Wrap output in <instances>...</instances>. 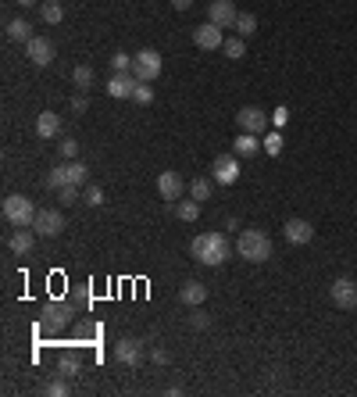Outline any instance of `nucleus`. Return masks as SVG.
I'll list each match as a JSON object with an SVG mask.
<instances>
[{
	"label": "nucleus",
	"mask_w": 357,
	"mask_h": 397,
	"mask_svg": "<svg viewBox=\"0 0 357 397\" xmlns=\"http://www.w3.org/2000/svg\"><path fill=\"white\" fill-rule=\"evenodd\" d=\"M175 218H183V222H197L200 218V201H175Z\"/></svg>",
	"instance_id": "obj_22"
},
{
	"label": "nucleus",
	"mask_w": 357,
	"mask_h": 397,
	"mask_svg": "<svg viewBox=\"0 0 357 397\" xmlns=\"http://www.w3.org/2000/svg\"><path fill=\"white\" fill-rule=\"evenodd\" d=\"M190 254L200 261V265H225L229 261V240H225V233H200V237H193V244H190Z\"/></svg>",
	"instance_id": "obj_1"
},
{
	"label": "nucleus",
	"mask_w": 357,
	"mask_h": 397,
	"mask_svg": "<svg viewBox=\"0 0 357 397\" xmlns=\"http://www.w3.org/2000/svg\"><path fill=\"white\" fill-rule=\"evenodd\" d=\"M282 237H286L293 247H304V244L315 240V225H311L308 218H286V222H282Z\"/></svg>",
	"instance_id": "obj_9"
},
{
	"label": "nucleus",
	"mask_w": 357,
	"mask_h": 397,
	"mask_svg": "<svg viewBox=\"0 0 357 397\" xmlns=\"http://www.w3.org/2000/svg\"><path fill=\"white\" fill-rule=\"evenodd\" d=\"M40 18H43L47 25H57V22L65 18V8L57 4V0H43V4H40Z\"/></svg>",
	"instance_id": "obj_24"
},
{
	"label": "nucleus",
	"mask_w": 357,
	"mask_h": 397,
	"mask_svg": "<svg viewBox=\"0 0 357 397\" xmlns=\"http://www.w3.org/2000/svg\"><path fill=\"white\" fill-rule=\"evenodd\" d=\"M136 83H140V79H136L133 72H114V76L107 79V93H111V97H118V100H126V97L133 100Z\"/></svg>",
	"instance_id": "obj_17"
},
{
	"label": "nucleus",
	"mask_w": 357,
	"mask_h": 397,
	"mask_svg": "<svg viewBox=\"0 0 357 397\" xmlns=\"http://www.w3.org/2000/svg\"><path fill=\"white\" fill-rule=\"evenodd\" d=\"M171 8H175V11H190L193 0H171Z\"/></svg>",
	"instance_id": "obj_41"
},
{
	"label": "nucleus",
	"mask_w": 357,
	"mask_h": 397,
	"mask_svg": "<svg viewBox=\"0 0 357 397\" xmlns=\"http://www.w3.org/2000/svg\"><path fill=\"white\" fill-rule=\"evenodd\" d=\"M183 190H186V183H183L178 172H161L157 176V194H161L164 204H175L178 197H183Z\"/></svg>",
	"instance_id": "obj_15"
},
{
	"label": "nucleus",
	"mask_w": 357,
	"mask_h": 397,
	"mask_svg": "<svg viewBox=\"0 0 357 397\" xmlns=\"http://www.w3.org/2000/svg\"><path fill=\"white\" fill-rule=\"evenodd\" d=\"M150 362H154V365H168V362H171V355H168L164 348H154V351H150Z\"/></svg>",
	"instance_id": "obj_38"
},
{
	"label": "nucleus",
	"mask_w": 357,
	"mask_h": 397,
	"mask_svg": "<svg viewBox=\"0 0 357 397\" xmlns=\"http://www.w3.org/2000/svg\"><path fill=\"white\" fill-rule=\"evenodd\" d=\"M8 40L29 43V40H32V25H29L25 18H11V22H8Z\"/></svg>",
	"instance_id": "obj_23"
},
{
	"label": "nucleus",
	"mask_w": 357,
	"mask_h": 397,
	"mask_svg": "<svg viewBox=\"0 0 357 397\" xmlns=\"http://www.w3.org/2000/svg\"><path fill=\"white\" fill-rule=\"evenodd\" d=\"M211 194H214V183L211 179H193L190 183V197L193 201H211Z\"/></svg>",
	"instance_id": "obj_28"
},
{
	"label": "nucleus",
	"mask_w": 357,
	"mask_h": 397,
	"mask_svg": "<svg viewBox=\"0 0 357 397\" xmlns=\"http://www.w3.org/2000/svg\"><path fill=\"white\" fill-rule=\"evenodd\" d=\"M68 390H72V386H68V379H65V376H54V379L43 386V393H47V397H65Z\"/></svg>",
	"instance_id": "obj_29"
},
{
	"label": "nucleus",
	"mask_w": 357,
	"mask_h": 397,
	"mask_svg": "<svg viewBox=\"0 0 357 397\" xmlns=\"http://www.w3.org/2000/svg\"><path fill=\"white\" fill-rule=\"evenodd\" d=\"M178 301H183L186 308H200L207 301V287H204L200 279H186L183 287H178Z\"/></svg>",
	"instance_id": "obj_18"
},
{
	"label": "nucleus",
	"mask_w": 357,
	"mask_h": 397,
	"mask_svg": "<svg viewBox=\"0 0 357 397\" xmlns=\"http://www.w3.org/2000/svg\"><path fill=\"white\" fill-rule=\"evenodd\" d=\"M133 100H136V104H154V90H150L147 83H136V90H133Z\"/></svg>",
	"instance_id": "obj_34"
},
{
	"label": "nucleus",
	"mask_w": 357,
	"mask_h": 397,
	"mask_svg": "<svg viewBox=\"0 0 357 397\" xmlns=\"http://www.w3.org/2000/svg\"><path fill=\"white\" fill-rule=\"evenodd\" d=\"M57 197H61L65 204H75L79 201V186H61V190H57Z\"/></svg>",
	"instance_id": "obj_36"
},
{
	"label": "nucleus",
	"mask_w": 357,
	"mask_h": 397,
	"mask_svg": "<svg viewBox=\"0 0 357 397\" xmlns=\"http://www.w3.org/2000/svg\"><path fill=\"white\" fill-rule=\"evenodd\" d=\"M15 4H22V8H32V4H43V0H15Z\"/></svg>",
	"instance_id": "obj_42"
},
{
	"label": "nucleus",
	"mask_w": 357,
	"mask_h": 397,
	"mask_svg": "<svg viewBox=\"0 0 357 397\" xmlns=\"http://www.w3.org/2000/svg\"><path fill=\"white\" fill-rule=\"evenodd\" d=\"M32 230H36L40 237H61V233H65V215L57 211V208H40Z\"/></svg>",
	"instance_id": "obj_7"
},
{
	"label": "nucleus",
	"mask_w": 357,
	"mask_h": 397,
	"mask_svg": "<svg viewBox=\"0 0 357 397\" xmlns=\"http://www.w3.org/2000/svg\"><path fill=\"white\" fill-rule=\"evenodd\" d=\"M72 315H75V308L68 304V301H50L47 308H43V329H50V333H61L68 322H72Z\"/></svg>",
	"instance_id": "obj_6"
},
{
	"label": "nucleus",
	"mask_w": 357,
	"mask_h": 397,
	"mask_svg": "<svg viewBox=\"0 0 357 397\" xmlns=\"http://www.w3.org/2000/svg\"><path fill=\"white\" fill-rule=\"evenodd\" d=\"M36 136H40V140H57V136H61V115L43 111V115L36 119Z\"/></svg>",
	"instance_id": "obj_19"
},
{
	"label": "nucleus",
	"mask_w": 357,
	"mask_h": 397,
	"mask_svg": "<svg viewBox=\"0 0 357 397\" xmlns=\"http://www.w3.org/2000/svg\"><path fill=\"white\" fill-rule=\"evenodd\" d=\"M61 154H65L68 161H75V158H79V140H75V136H65V140H61Z\"/></svg>",
	"instance_id": "obj_35"
},
{
	"label": "nucleus",
	"mask_w": 357,
	"mask_h": 397,
	"mask_svg": "<svg viewBox=\"0 0 357 397\" xmlns=\"http://www.w3.org/2000/svg\"><path fill=\"white\" fill-rule=\"evenodd\" d=\"M32 244H36V237H32L29 225H25V230H15V233L8 237V251H11V254H18V258H25V254L32 251Z\"/></svg>",
	"instance_id": "obj_21"
},
{
	"label": "nucleus",
	"mask_w": 357,
	"mask_h": 397,
	"mask_svg": "<svg viewBox=\"0 0 357 397\" xmlns=\"http://www.w3.org/2000/svg\"><path fill=\"white\" fill-rule=\"evenodd\" d=\"M286 119H289V111H286V107H275V111H272V126H275V129H282V126H286Z\"/></svg>",
	"instance_id": "obj_37"
},
{
	"label": "nucleus",
	"mask_w": 357,
	"mask_h": 397,
	"mask_svg": "<svg viewBox=\"0 0 357 397\" xmlns=\"http://www.w3.org/2000/svg\"><path fill=\"white\" fill-rule=\"evenodd\" d=\"M236 251H240V258L261 265L272 258V237L265 230H240V240H236Z\"/></svg>",
	"instance_id": "obj_2"
},
{
	"label": "nucleus",
	"mask_w": 357,
	"mask_h": 397,
	"mask_svg": "<svg viewBox=\"0 0 357 397\" xmlns=\"http://www.w3.org/2000/svg\"><path fill=\"white\" fill-rule=\"evenodd\" d=\"M83 204L100 208V204H104V190H100V186H86V190H83Z\"/></svg>",
	"instance_id": "obj_33"
},
{
	"label": "nucleus",
	"mask_w": 357,
	"mask_h": 397,
	"mask_svg": "<svg viewBox=\"0 0 357 397\" xmlns=\"http://www.w3.org/2000/svg\"><path fill=\"white\" fill-rule=\"evenodd\" d=\"M133 76H136L140 83H154V79L161 76V54H157L154 47L140 50L136 58H133Z\"/></svg>",
	"instance_id": "obj_5"
},
{
	"label": "nucleus",
	"mask_w": 357,
	"mask_h": 397,
	"mask_svg": "<svg viewBox=\"0 0 357 397\" xmlns=\"http://www.w3.org/2000/svg\"><path fill=\"white\" fill-rule=\"evenodd\" d=\"M111 69L114 72H133V54H126V50L111 54Z\"/></svg>",
	"instance_id": "obj_31"
},
{
	"label": "nucleus",
	"mask_w": 357,
	"mask_h": 397,
	"mask_svg": "<svg viewBox=\"0 0 357 397\" xmlns=\"http://www.w3.org/2000/svg\"><path fill=\"white\" fill-rule=\"evenodd\" d=\"M114 362L126 365V369H140L143 365V340H133V336L118 340L114 344Z\"/></svg>",
	"instance_id": "obj_8"
},
{
	"label": "nucleus",
	"mask_w": 357,
	"mask_h": 397,
	"mask_svg": "<svg viewBox=\"0 0 357 397\" xmlns=\"http://www.w3.org/2000/svg\"><path fill=\"white\" fill-rule=\"evenodd\" d=\"M222 50H225V58L240 61L243 54H247V43H243V36H232V40H225V43H222Z\"/></svg>",
	"instance_id": "obj_27"
},
{
	"label": "nucleus",
	"mask_w": 357,
	"mask_h": 397,
	"mask_svg": "<svg viewBox=\"0 0 357 397\" xmlns=\"http://www.w3.org/2000/svg\"><path fill=\"white\" fill-rule=\"evenodd\" d=\"M236 18H240V11H236L232 0H211V8H207V22H214L218 29H232Z\"/></svg>",
	"instance_id": "obj_13"
},
{
	"label": "nucleus",
	"mask_w": 357,
	"mask_h": 397,
	"mask_svg": "<svg viewBox=\"0 0 357 397\" xmlns=\"http://www.w3.org/2000/svg\"><path fill=\"white\" fill-rule=\"evenodd\" d=\"M332 301H336V308H343V312H350V308H357V283L353 279H346V275H339L336 283H332Z\"/></svg>",
	"instance_id": "obj_14"
},
{
	"label": "nucleus",
	"mask_w": 357,
	"mask_h": 397,
	"mask_svg": "<svg viewBox=\"0 0 357 397\" xmlns=\"http://www.w3.org/2000/svg\"><path fill=\"white\" fill-rule=\"evenodd\" d=\"M232 29H236V36H243V40H247V36H254V32H258V18H254L250 11H240V18H236V25H232Z\"/></svg>",
	"instance_id": "obj_25"
},
{
	"label": "nucleus",
	"mask_w": 357,
	"mask_h": 397,
	"mask_svg": "<svg viewBox=\"0 0 357 397\" xmlns=\"http://www.w3.org/2000/svg\"><path fill=\"white\" fill-rule=\"evenodd\" d=\"M79 358L75 355H61V362H57V376H65V379H75L79 376Z\"/></svg>",
	"instance_id": "obj_26"
},
{
	"label": "nucleus",
	"mask_w": 357,
	"mask_h": 397,
	"mask_svg": "<svg viewBox=\"0 0 357 397\" xmlns=\"http://www.w3.org/2000/svg\"><path fill=\"white\" fill-rule=\"evenodd\" d=\"M236 122H240V129L243 133H265L268 126H272V115H265L261 107H254V104H247V107H240V115H236Z\"/></svg>",
	"instance_id": "obj_11"
},
{
	"label": "nucleus",
	"mask_w": 357,
	"mask_h": 397,
	"mask_svg": "<svg viewBox=\"0 0 357 397\" xmlns=\"http://www.w3.org/2000/svg\"><path fill=\"white\" fill-rule=\"evenodd\" d=\"M36 204L25 197V194H8L4 197V218H8V225H15V230H32V222H36Z\"/></svg>",
	"instance_id": "obj_4"
},
{
	"label": "nucleus",
	"mask_w": 357,
	"mask_h": 397,
	"mask_svg": "<svg viewBox=\"0 0 357 397\" xmlns=\"http://www.w3.org/2000/svg\"><path fill=\"white\" fill-rule=\"evenodd\" d=\"M193 43H197L200 50H222L225 36H222V29H218L214 22H204V25L193 29Z\"/></svg>",
	"instance_id": "obj_16"
},
{
	"label": "nucleus",
	"mask_w": 357,
	"mask_h": 397,
	"mask_svg": "<svg viewBox=\"0 0 357 397\" xmlns=\"http://www.w3.org/2000/svg\"><path fill=\"white\" fill-rule=\"evenodd\" d=\"M190 326H193V329H207V326H211V319H207V315H200V312H193V315H190Z\"/></svg>",
	"instance_id": "obj_40"
},
{
	"label": "nucleus",
	"mask_w": 357,
	"mask_h": 397,
	"mask_svg": "<svg viewBox=\"0 0 357 397\" xmlns=\"http://www.w3.org/2000/svg\"><path fill=\"white\" fill-rule=\"evenodd\" d=\"M258 150H265L261 140H258V133H240V136L232 140V154L236 158H254Z\"/></svg>",
	"instance_id": "obj_20"
},
{
	"label": "nucleus",
	"mask_w": 357,
	"mask_h": 397,
	"mask_svg": "<svg viewBox=\"0 0 357 397\" xmlns=\"http://www.w3.org/2000/svg\"><path fill=\"white\" fill-rule=\"evenodd\" d=\"M261 147H265V154L279 158V154H282V136H279V133H268V136L261 140Z\"/></svg>",
	"instance_id": "obj_32"
},
{
	"label": "nucleus",
	"mask_w": 357,
	"mask_h": 397,
	"mask_svg": "<svg viewBox=\"0 0 357 397\" xmlns=\"http://www.w3.org/2000/svg\"><path fill=\"white\" fill-rule=\"evenodd\" d=\"M211 172H214V183L232 186L236 179H240V158H236V154H218L214 165H211Z\"/></svg>",
	"instance_id": "obj_10"
},
{
	"label": "nucleus",
	"mask_w": 357,
	"mask_h": 397,
	"mask_svg": "<svg viewBox=\"0 0 357 397\" xmlns=\"http://www.w3.org/2000/svg\"><path fill=\"white\" fill-rule=\"evenodd\" d=\"M72 79H75V86H79V93H83V90H90V86H93V69H90V65H75Z\"/></svg>",
	"instance_id": "obj_30"
},
{
	"label": "nucleus",
	"mask_w": 357,
	"mask_h": 397,
	"mask_svg": "<svg viewBox=\"0 0 357 397\" xmlns=\"http://www.w3.org/2000/svg\"><path fill=\"white\" fill-rule=\"evenodd\" d=\"M90 183V168L75 158V161H68V165H57V168H50L47 172V186L50 190H61V186H86Z\"/></svg>",
	"instance_id": "obj_3"
},
{
	"label": "nucleus",
	"mask_w": 357,
	"mask_h": 397,
	"mask_svg": "<svg viewBox=\"0 0 357 397\" xmlns=\"http://www.w3.org/2000/svg\"><path fill=\"white\" fill-rule=\"evenodd\" d=\"M54 43L47 40V36H32L29 43H25V58L36 65V69H47V65H54Z\"/></svg>",
	"instance_id": "obj_12"
},
{
	"label": "nucleus",
	"mask_w": 357,
	"mask_h": 397,
	"mask_svg": "<svg viewBox=\"0 0 357 397\" xmlns=\"http://www.w3.org/2000/svg\"><path fill=\"white\" fill-rule=\"evenodd\" d=\"M86 107H90V100H86L83 93H75V97H72V111H75V115H86Z\"/></svg>",
	"instance_id": "obj_39"
}]
</instances>
